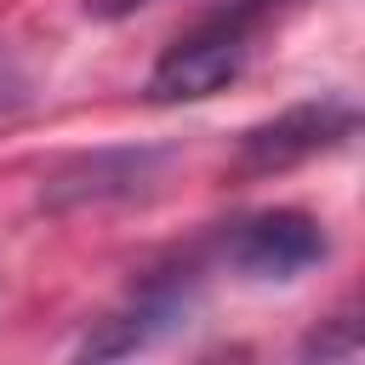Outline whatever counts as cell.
Listing matches in <instances>:
<instances>
[{
  "mask_svg": "<svg viewBox=\"0 0 365 365\" xmlns=\"http://www.w3.org/2000/svg\"><path fill=\"white\" fill-rule=\"evenodd\" d=\"M171 165V148H91L63 160L46 182H40V205L46 211H80V205H114V200H137L148 194Z\"/></svg>",
  "mask_w": 365,
  "mask_h": 365,
  "instance_id": "cell-5",
  "label": "cell"
},
{
  "mask_svg": "<svg viewBox=\"0 0 365 365\" xmlns=\"http://www.w3.org/2000/svg\"><path fill=\"white\" fill-rule=\"evenodd\" d=\"M359 354V319L354 314H331L325 331H314L302 342V359H354Z\"/></svg>",
  "mask_w": 365,
  "mask_h": 365,
  "instance_id": "cell-6",
  "label": "cell"
},
{
  "mask_svg": "<svg viewBox=\"0 0 365 365\" xmlns=\"http://www.w3.org/2000/svg\"><path fill=\"white\" fill-rule=\"evenodd\" d=\"M200 302V274L194 268H165L154 279H143L114 314H103L86 336H80V359H131V354H148L154 342H165L171 331L188 325Z\"/></svg>",
  "mask_w": 365,
  "mask_h": 365,
  "instance_id": "cell-2",
  "label": "cell"
},
{
  "mask_svg": "<svg viewBox=\"0 0 365 365\" xmlns=\"http://www.w3.org/2000/svg\"><path fill=\"white\" fill-rule=\"evenodd\" d=\"M359 131V108L348 97H319V103H291L285 114L251 125L240 137V154H234V171L240 177H268V171H291L314 154H331L342 148L348 137Z\"/></svg>",
  "mask_w": 365,
  "mask_h": 365,
  "instance_id": "cell-3",
  "label": "cell"
},
{
  "mask_svg": "<svg viewBox=\"0 0 365 365\" xmlns=\"http://www.w3.org/2000/svg\"><path fill=\"white\" fill-rule=\"evenodd\" d=\"M331 251L325 228L308 217V211H257V217H240L234 228H222L217 240V257L245 274V279H297L308 268H319Z\"/></svg>",
  "mask_w": 365,
  "mask_h": 365,
  "instance_id": "cell-4",
  "label": "cell"
},
{
  "mask_svg": "<svg viewBox=\"0 0 365 365\" xmlns=\"http://www.w3.org/2000/svg\"><path fill=\"white\" fill-rule=\"evenodd\" d=\"M17 97H23V80H17V74H11V63L0 57V114H6Z\"/></svg>",
  "mask_w": 365,
  "mask_h": 365,
  "instance_id": "cell-8",
  "label": "cell"
},
{
  "mask_svg": "<svg viewBox=\"0 0 365 365\" xmlns=\"http://www.w3.org/2000/svg\"><path fill=\"white\" fill-rule=\"evenodd\" d=\"M285 6H297V0H222L217 11H205L148 68V86H143L148 103H200V97L222 91L228 80H240L257 51V34Z\"/></svg>",
  "mask_w": 365,
  "mask_h": 365,
  "instance_id": "cell-1",
  "label": "cell"
},
{
  "mask_svg": "<svg viewBox=\"0 0 365 365\" xmlns=\"http://www.w3.org/2000/svg\"><path fill=\"white\" fill-rule=\"evenodd\" d=\"M143 6H154V0H86V17H131V11H143Z\"/></svg>",
  "mask_w": 365,
  "mask_h": 365,
  "instance_id": "cell-7",
  "label": "cell"
}]
</instances>
